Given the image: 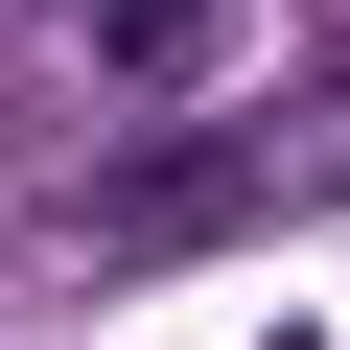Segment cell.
Returning a JSON list of instances; mask_svg holds the SVG:
<instances>
[{
  "label": "cell",
  "instance_id": "cell-1",
  "mask_svg": "<svg viewBox=\"0 0 350 350\" xmlns=\"http://www.w3.org/2000/svg\"><path fill=\"white\" fill-rule=\"evenodd\" d=\"M94 234H234V163H117Z\"/></svg>",
  "mask_w": 350,
  "mask_h": 350
},
{
  "label": "cell",
  "instance_id": "cell-2",
  "mask_svg": "<svg viewBox=\"0 0 350 350\" xmlns=\"http://www.w3.org/2000/svg\"><path fill=\"white\" fill-rule=\"evenodd\" d=\"M94 47H117V70H211V47H234V0H94Z\"/></svg>",
  "mask_w": 350,
  "mask_h": 350
}]
</instances>
